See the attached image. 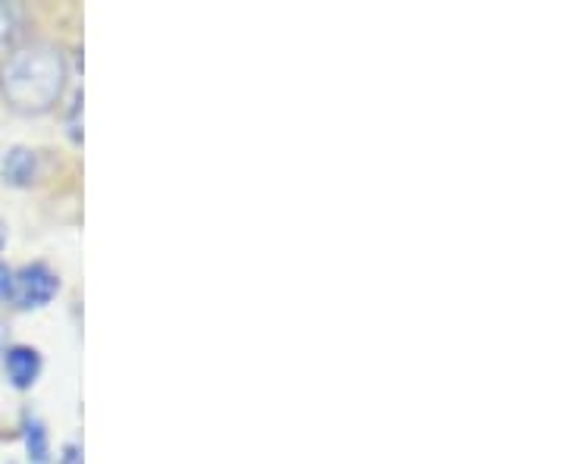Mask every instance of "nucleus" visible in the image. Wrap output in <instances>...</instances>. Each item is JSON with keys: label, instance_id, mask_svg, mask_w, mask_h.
Masks as SVG:
<instances>
[{"label": "nucleus", "instance_id": "nucleus-1", "mask_svg": "<svg viewBox=\"0 0 564 464\" xmlns=\"http://www.w3.org/2000/svg\"><path fill=\"white\" fill-rule=\"evenodd\" d=\"M66 88V61L47 41L13 51L0 66V91L17 114H47Z\"/></svg>", "mask_w": 564, "mask_h": 464}, {"label": "nucleus", "instance_id": "nucleus-2", "mask_svg": "<svg viewBox=\"0 0 564 464\" xmlns=\"http://www.w3.org/2000/svg\"><path fill=\"white\" fill-rule=\"evenodd\" d=\"M61 280L57 273L47 267V263H29L22 267L20 273L13 277V302L20 304L22 311H32V307H44L51 304V299L57 295Z\"/></svg>", "mask_w": 564, "mask_h": 464}, {"label": "nucleus", "instance_id": "nucleus-3", "mask_svg": "<svg viewBox=\"0 0 564 464\" xmlns=\"http://www.w3.org/2000/svg\"><path fill=\"white\" fill-rule=\"evenodd\" d=\"M7 367V380L17 386V389H29V386L39 380L41 374V355L29 345H13L3 358Z\"/></svg>", "mask_w": 564, "mask_h": 464}, {"label": "nucleus", "instance_id": "nucleus-4", "mask_svg": "<svg viewBox=\"0 0 564 464\" xmlns=\"http://www.w3.org/2000/svg\"><path fill=\"white\" fill-rule=\"evenodd\" d=\"M0 173H3V180L10 182V185H32L35 176H39V158H35V151H29V148H10L7 154H3V161H0Z\"/></svg>", "mask_w": 564, "mask_h": 464}, {"label": "nucleus", "instance_id": "nucleus-5", "mask_svg": "<svg viewBox=\"0 0 564 464\" xmlns=\"http://www.w3.org/2000/svg\"><path fill=\"white\" fill-rule=\"evenodd\" d=\"M25 449L35 464L51 462V445H47V430L39 418H25Z\"/></svg>", "mask_w": 564, "mask_h": 464}, {"label": "nucleus", "instance_id": "nucleus-6", "mask_svg": "<svg viewBox=\"0 0 564 464\" xmlns=\"http://www.w3.org/2000/svg\"><path fill=\"white\" fill-rule=\"evenodd\" d=\"M17 35H20V7L0 0V47H7Z\"/></svg>", "mask_w": 564, "mask_h": 464}, {"label": "nucleus", "instance_id": "nucleus-7", "mask_svg": "<svg viewBox=\"0 0 564 464\" xmlns=\"http://www.w3.org/2000/svg\"><path fill=\"white\" fill-rule=\"evenodd\" d=\"M10 292H13V273L0 263V302L10 299Z\"/></svg>", "mask_w": 564, "mask_h": 464}, {"label": "nucleus", "instance_id": "nucleus-8", "mask_svg": "<svg viewBox=\"0 0 564 464\" xmlns=\"http://www.w3.org/2000/svg\"><path fill=\"white\" fill-rule=\"evenodd\" d=\"M61 464H82L79 445H66V449H63V458H61Z\"/></svg>", "mask_w": 564, "mask_h": 464}, {"label": "nucleus", "instance_id": "nucleus-9", "mask_svg": "<svg viewBox=\"0 0 564 464\" xmlns=\"http://www.w3.org/2000/svg\"><path fill=\"white\" fill-rule=\"evenodd\" d=\"M0 248H3V226H0Z\"/></svg>", "mask_w": 564, "mask_h": 464}]
</instances>
